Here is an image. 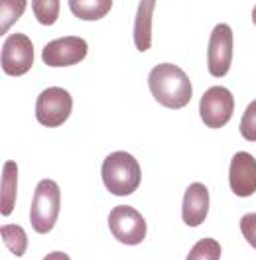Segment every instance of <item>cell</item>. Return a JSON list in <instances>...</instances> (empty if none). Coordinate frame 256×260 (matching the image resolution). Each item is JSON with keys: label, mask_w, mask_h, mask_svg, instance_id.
Returning <instances> with one entry per match:
<instances>
[{"label": "cell", "mask_w": 256, "mask_h": 260, "mask_svg": "<svg viewBox=\"0 0 256 260\" xmlns=\"http://www.w3.org/2000/svg\"><path fill=\"white\" fill-rule=\"evenodd\" d=\"M148 87L152 97L166 109H183L193 97L191 81L187 73L174 63L156 65L148 75Z\"/></svg>", "instance_id": "1"}, {"label": "cell", "mask_w": 256, "mask_h": 260, "mask_svg": "<svg viewBox=\"0 0 256 260\" xmlns=\"http://www.w3.org/2000/svg\"><path fill=\"white\" fill-rule=\"evenodd\" d=\"M101 178L105 187L112 195L124 197L134 193L140 187L142 172H140V164L128 152H112L103 162Z\"/></svg>", "instance_id": "2"}, {"label": "cell", "mask_w": 256, "mask_h": 260, "mask_svg": "<svg viewBox=\"0 0 256 260\" xmlns=\"http://www.w3.org/2000/svg\"><path fill=\"white\" fill-rule=\"evenodd\" d=\"M59 207H61L59 185L53 179H42L36 185L32 209H30V221H32L34 231L40 235L49 233L57 223Z\"/></svg>", "instance_id": "3"}, {"label": "cell", "mask_w": 256, "mask_h": 260, "mask_svg": "<svg viewBox=\"0 0 256 260\" xmlns=\"http://www.w3.org/2000/svg\"><path fill=\"white\" fill-rule=\"evenodd\" d=\"M73 99L61 87H49L36 101V118L46 128H57L71 116Z\"/></svg>", "instance_id": "4"}, {"label": "cell", "mask_w": 256, "mask_h": 260, "mask_svg": "<svg viewBox=\"0 0 256 260\" xmlns=\"http://www.w3.org/2000/svg\"><path fill=\"white\" fill-rule=\"evenodd\" d=\"M235 113V97L227 87H211L205 91L199 103V114L203 124L209 128H223L229 124Z\"/></svg>", "instance_id": "5"}, {"label": "cell", "mask_w": 256, "mask_h": 260, "mask_svg": "<svg viewBox=\"0 0 256 260\" xmlns=\"http://www.w3.org/2000/svg\"><path fill=\"white\" fill-rule=\"evenodd\" d=\"M2 71L8 77H20L34 65V44L26 34H12L2 44Z\"/></svg>", "instance_id": "6"}, {"label": "cell", "mask_w": 256, "mask_h": 260, "mask_svg": "<svg viewBox=\"0 0 256 260\" xmlns=\"http://www.w3.org/2000/svg\"><path fill=\"white\" fill-rule=\"evenodd\" d=\"M109 229L112 237L122 244L134 246L146 239V221L130 205H116L109 215Z\"/></svg>", "instance_id": "7"}, {"label": "cell", "mask_w": 256, "mask_h": 260, "mask_svg": "<svg viewBox=\"0 0 256 260\" xmlns=\"http://www.w3.org/2000/svg\"><path fill=\"white\" fill-rule=\"evenodd\" d=\"M233 61V30L229 24H217L209 38L207 69L213 77H225Z\"/></svg>", "instance_id": "8"}, {"label": "cell", "mask_w": 256, "mask_h": 260, "mask_svg": "<svg viewBox=\"0 0 256 260\" xmlns=\"http://www.w3.org/2000/svg\"><path fill=\"white\" fill-rule=\"evenodd\" d=\"M89 46L79 36H65L51 40L42 51V59L49 67H69L87 57Z\"/></svg>", "instance_id": "9"}, {"label": "cell", "mask_w": 256, "mask_h": 260, "mask_svg": "<svg viewBox=\"0 0 256 260\" xmlns=\"http://www.w3.org/2000/svg\"><path fill=\"white\" fill-rule=\"evenodd\" d=\"M229 185L239 197L256 193V160L248 152H237L229 168Z\"/></svg>", "instance_id": "10"}, {"label": "cell", "mask_w": 256, "mask_h": 260, "mask_svg": "<svg viewBox=\"0 0 256 260\" xmlns=\"http://www.w3.org/2000/svg\"><path fill=\"white\" fill-rule=\"evenodd\" d=\"M209 213V189L195 181L191 183L187 189H185V195H183V207H181V219L187 227H197L205 221Z\"/></svg>", "instance_id": "11"}, {"label": "cell", "mask_w": 256, "mask_h": 260, "mask_svg": "<svg viewBox=\"0 0 256 260\" xmlns=\"http://www.w3.org/2000/svg\"><path fill=\"white\" fill-rule=\"evenodd\" d=\"M156 0H140L138 12L134 18V46L138 51H148L152 48V14Z\"/></svg>", "instance_id": "12"}, {"label": "cell", "mask_w": 256, "mask_h": 260, "mask_svg": "<svg viewBox=\"0 0 256 260\" xmlns=\"http://www.w3.org/2000/svg\"><path fill=\"white\" fill-rule=\"evenodd\" d=\"M18 195V164L8 160L2 168V183H0V213L2 217H8L14 211Z\"/></svg>", "instance_id": "13"}, {"label": "cell", "mask_w": 256, "mask_h": 260, "mask_svg": "<svg viewBox=\"0 0 256 260\" xmlns=\"http://www.w3.org/2000/svg\"><path fill=\"white\" fill-rule=\"evenodd\" d=\"M112 8V0H69L71 14L79 20L95 22L105 18Z\"/></svg>", "instance_id": "14"}, {"label": "cell", "mask_w": 256, "mask_h": 260, "mask_svg": "<svg viewBox=\"0 0 256 260\" xmlns=\"http://www.w3.org/2000/svg\"><path fill=\"white\" fill-rule=\"evenodd\" d=\"M26 10V0H0V34L8 32Z\"/></svg>", "instance_id": "15"}, {"label": "cell", "mask_w": 256, "mask_h": 260, "mask_svg": "<svg viewBox=\"0 0 256 260\" xmlns=\"http://www.w3.org/2000/svg\"><path fill=\"white\" fill-rule=\"evenodd\" d=\"M0 235H2L4 244L12 250L14 256H24L26 254L28 235H26V231L20 227V225H4V227L0 229Z\"/></svg>", "instance_id": "16"}, {"label": "cell", "mask_w": 256, "mask_h": 260, "mask_svg": "<svg viewBox=\"0 0 256 260\" xmlns=\"http://www.w3.org/2000/svg\"><path fill=\"white\" fill-rule=\"evenodd\" d=\"M34 16L40 24L51 26L59 18V0H32Z\"/></svg>", "instance_id": "17"}, {"label": "cell", "mask_w": 256, "mask_h": 260, "mask_svg": "<svg viewBox=\"0 0 256 260\" xmlns=\"http://www.w3.org/2000/svg\"><path fill=\"white\" fill-rule=\"evenodd\" d=\"M189 260H217L221 258V244L213 239H203L193 246L187 254Z\"/></svg>", "instance_id": "18"}, {"label": "cell", "mask_w": 256, "mask_h": 260, "mask_svg": "<svg viewBox=\"0 0 256 260\" xmlns=\"http://www.w3.org/2000/svg\"><path fill=\"white\" fill-rule=\"evenodd\" d=\"M240 134L244 140L248 142H256V99L246 107V111L240 118Z\"/></svg>", "instance_id": "19"}, {"label": "cell", "mask_w": 256, "mask_h": 260, "mask_svg": "<svg viewBox=\"0 0 256 260\" xmlns=\"http://www.w3.org/2000/svg\"><path fill=\"white\" fill-rule=\"evenodd\" d=\"M240 231H242L246 243L256 250V213H246L240 219Z\"/></svg>", "instance_id": "20"}, {"label": "cell", "mask_w": 256, "mask_h": 260, "mask_svg": "<svg viewBox=\"0 0 256 260\" xmlns=\"http://www.w3.org/2000/svg\"><path fill=\"white\" fill-rule=\"evenodd\" d=\"M252 22H254V26H256V6H254V10H252Z\"/></svg>", "instance_id": "21"}]
</instances>
